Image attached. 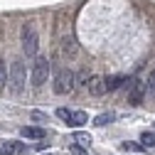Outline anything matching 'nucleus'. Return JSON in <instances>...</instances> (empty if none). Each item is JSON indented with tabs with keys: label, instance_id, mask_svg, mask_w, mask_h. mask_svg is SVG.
Masks as SVG:
<instances>
[{
	"label": "nucleus",
	"instance_id": "13",
	"mask_svg": "<svg viewBox=\"0 0 155 155\" xmlns=\"http://www.w3.org/2000/svg\"><path fill=\"white\" fill-rule=\"evenodd\" d=\"M140 143H143L145 148H155V133H153V130H150V133L145 130V133L140 135Z\"/></svg>",
	"mask_w": 155,
	"mask_h": 155
},
{
	"label": "nucleus",
	"instance_id": "12",
	"mask_svg": "<svg viewBox=\"0 0 155 155\" xmlns=\"http://www.w3.org/2000/svg\"><path fill=\"white\" fill-rule=\"evenodd\" d=\"M8 76H10V71H8V67L0 62V91H5V86H8Z\"/></svg>",
	"mask_w": 155,
	"mask_h": 155
},
{
	"label": "nucleus",
	"instance_id": "2",
	"mask_svg": "<svg viewBox=\"0 0 155 155\" xmlns=\"http://www.w3.org/2000/svg\"><path fill=\"white\" fill-rule=\"evenodd\" d=\"M30 79H32V86H35V89L45 86V81L49 79V59H47V57H35Z\"/></svg>",
	"mask_w": 155,
	"mask_h": 155
},
{
	"label": "nucleus",
	"instance_id": "3",
	"mask_svg": "<svg viewBox=\"0 0 155 155\" xmlns=\"http://www.w3.org/2000/svg\"><path fill=\"white\" fill-rule=\"evenodd\" d=\"M76 79H74V71L67 67H59L54 71V94H69L74 89Z\"/></svg>",
	"mask_w": 155,
	"mask_h": 155
},
{
	"label": "nucleus",
	"instance_id": "11",
	"mask_svg": "<svg viewBox=\"0 0 155 155\" xmlns=\"http://www.w3.org/2000/svg\"><path fill=\"white\" fill-rule=\"evenodd\" d=\"M15 153H17V145H15V143L0 140V155H15Z\"/></svg>",
	"mask_w": 155,
	"mask_h": 155
},
{
	"label": "nucleus",
	"instance_id": "8",
	"mask_svg": "<svg viewBox=\"0 0 155 155\" xmlns=\"http://www.w3.org/2000/svg\"><path fill=\"white\" fill-rule=\"evenodd\" d=\"M128 81V76L126 74H113V76H106V89L108 91H116L121 84H126Z\"/></svg>",
	"mask_w": 155,
	"mask_h": 155
},
{
	"label": "nucleus",
	"instance_id": "5",
	"mask_svg": "<svg viewBox=\"0 0 155 155\" xmlns=\"http://www.w3.org/2000/svg\"><path fill=\"white\" fill-rule=\"evenodd\" d=\"M128 89H130V94H128V101H130L133 106H138V104L143 101L145 91H148V84H143L140 79H133V81L128 84Z\"/></svg>",
	"mask_w": 155,
	"mask_h": 155
},
{
	"label": "nucleus",
	"instance_id": "10",
	"mask_svg": "<svg viewBox=\"0 0 155 155\" xmlns=\"http://www.w3.org/2000/svg\"><path fill=\"white\" fill-rule=\"evenodd\" d=\"M113 118H116V113L106 111V113H99V116H96V118H94V123H96V126H108Z\"/></svg>",
	"mask_w": 155,
	"mask_h": 155
},
{
	"label": "nucleus",
	"instance_id": "15",
	"mask_svg": "<svg viewBox=\"0 0 155 155\" xmlns=\"http://www.w3.org/2000/svg\"><path fill=\"white\" fill-rule=\"evenodd\" d=\"M69 113H71L69 108H57V116H59L62 121H67V118H69Z\"/></svg>",
	"mask_w": 155,
	"mask_h": 155
},
{
	"label": "nucleus",
	"instance_id": "16",
	"mask_svg": "<svg viewBox=\"0 0 155 155\" xmlns=\"http://www.w3.org/2000/svg\"><path fill=\"white\" fill-rule=\"evenodd\" d=\"M148 91H150V94H155V71L150 74V79H148Z\"/></svg>",
	"mask_w": 155,
	"mask_h": 155
},
{
	"label": "nucleus",
	"instance_id": "9",
	"mask_svg": "<svg viewBox=\"0 0 155 155\" xmlns=\"http://www.w3.org/2000/svg\"><path fill=\"white\" fill-rule=\"evenodd\" d=\"M86 121H89L86 111H71V113H69V118H67V123H69V126H84Z\"/></svg>",
	"mask_w": 155,
	"mask_h": 155
},
{
	"label": "nucleus",
	"instance_id": "14",
	"mask_svg": "<svg viewBox=\"0 0 155 155\" xmlns=\"http://www.w3.org/2000/svg\"><path fill=\"white\" fill-rule=\"evenodd\" d=\"M74 140L79 143V145H86V148H89V145H91V135H89V133H79V130H76V133H74Z\"/></svg>",
	"mask_w": 155,
	"mask_h": 155
},
{
	"label": "nucleus",
	"instance_id": "17",
	"mask_svg": "<svg viewBox=\"0 0 155 155\" xmlns=\"http://www.w3.org/2000/svg\"><path fill=\"white\" fill-rule=\"evenodd\" d=\"M74 153H76V155H86V150H84V148H79V145H74Z\"/></svg>",
	"mask_w": 155,
	"mask_h": 155
},
{
	"label": "nucleus",
	"instance_id": "18",
	"mask_svg": "<svg viewBox=\"0 0 155 155\" xmlns=\"http://www.w3.org/2000/svg\"><path fill=\"white\" fill-rule=\"evenodd\" d=\"M153 96H155V94H153Z\"/></svg>",
	"mask_w": 155,
	"mask_h": 155
},
{
	"label": "nucleus",
	"instance_id": "6",
	"mask_svg": "<svg viewBox=\"0 0 155 155\" xmlns=\"http://www.w3.org/2000/svg\"><path fill=\"white\" fill-rule=\"evenodd\" d=\"M86 89H89V94H94V96H104L108 89H106V79L104 76H91L89 79V84H86Z\"/></svg>",
	"mask_w": 155,
	"mask_h": 155
},
{
	"label": "nucleus",
	"instance_id": "1",
	"mask_svg": "<svg viewBox=\"0 0 155 155\" xmlns=\"http://www.w3.org/2000/svg\"><path fill=\"white\" fill-rule=\"evenodd\" d=\"M25 84H27V67L25 62H12L10 64V76H8V86H10V94L20 96L25 91Z\"/></svg>",
	"mask_w": 155,
	"mask_h": 155
},
{
	"label": "nucleus",
	"instance_id": "4",
	"mask_svg": "<svg viewBox=\"0 0 155 155\" xmlns=\"http://www.w3.org/2000/svg\"><path fill=\"white\" fill-rule=\"evenodd\" d=\"M20 42H22V52L27 54V57H37V30L27 22V25H22V32H20Z\"/></svg>",
	"mask_w": 155,
	"mask_h": 155
},
{
	"label": "nucleus",
	"instance_id": "7",
	"mask_svg": "<svg viewBox=\"0 0 155 155\" xmlns=\"http://www.w3.org/2000/svg\"><path fill=\"white\" fill-rule=\"evenodd\" d=\"M20 135H22V138H30V140H45L47 138V130L45 128H37V126H25V128H20Z\"/></svg>",
	"mask_w": 155,
	"mask_h": 155
}]
</instances>
